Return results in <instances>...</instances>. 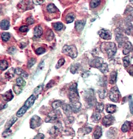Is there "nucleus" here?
I'll use <instances>...</instances> for the list:
<instances>
[{
	"instance_id": "obj_19",
	"label": "nucleus",
	"mask_w": 133,
	"mask_h": 139,
	"mask_svg": "<svg viewBox=\"0 0 133 139\" xmlns=\"http://www.w3.org/2000/svg\"><path fill=\"white\" fill-rule=\"evenodd\" d=\"M43 34V30L41 27L39 25L37 26L34 30V36L36 37H40Z\"/></svg>"
},
{
	"instance_id": "obj_23",
	"label": "nucleus",
	"mask_w": 133,
	"mask_h": 139,
	"mask_svg": "<svg viewBox=\"0 0 133 139\" xmlns=\"http://www.w3.org/2000/svg\"><path fill=\"white\" fill-rule=\"evenodd\" d=\"M28 109H29L25 105L22 106L19 109V111L17 112V116L18 117H22L26 113V112L27 111V110Z\"/></svg>"
},
{
	"instance_id": "obj_32",
	"label": "nucleus",
	"mask_w": 133,
	"mask_h": 139,
	"mask_svg": "<svg viewBox=\"0 0 133 139\" xmlns=\"http://www.w3.org/2000/svg\"><path fill=\"white\" fill-rule=\"evenodd\" d=\"M26 84L25 81L22 77H19L16 79V84L20 87H23Z\"/></svg>"
},
{
	"instance_id": "obj_10",
	"label": "nucleus",
	"mask_w": 133,
	"mask_h": 139,
	"mask_svg": "<svg viewBox=\"0 0 133 139\" xmlns=\"http://www.w3.org/2000/svg\"><path fill=\"white\" fill-rule=\"evenodd\" d=\"M99 36L105 40H109L112 38V34L110 31L103 29L98 32Z\"/></svg>"
},
{
	"instance_id": "obj_52",
	"label": "nucleus",
	"mask_w": 133,
	"mask_h": 139,
	"mask_svg": "<svg viewBox=\"0 0 133 139\" xmlns=\"http://www.w3.org/2000/svg\"><path fill=\"white\" fill-rule=\"evenodd\" d=\"M55 84V81L53 80H51L47 84V85H46V87H45V88H46V89H49V88H50L53 87V86H54Z\"/></svg>"
},
{
	"instance_id": "obj_36",
	"label": "nucleus",
	"mask_w": 133,
	"mask_h": 139,
	"mask_svg": "<svg viewBox=\"0 0 133 139\" xmlns=\"http://www.w3.org/2000/svg\"><path fill=\"white\" fill-rule=\"evenodd\" d=\"M63 104V103L62 101L61 100H57V101H54L52 103V107L54 109H56L58 108L61 107L62 106V105Z\"/></svg>"
},
{
	"instance_id": "obj_41",
	"label": "nucleus",
	"mask_w": 133,
	"mask_h": 139,
	"mask_svg": "<svg viewBox=\"0 0 133 139\" xmlns=\"http://www.w3.org/2000/svg\"><path fill=\"white\" fill-rule=\"evenodd\" d=\"M22 89L23 87H20L17 84H15L13 86V90L16 94H19V93H20L22 90Z\"/></svg>"
},
{
	"instance_id": "obj_33",
	"label": "nucleus",
	"mask_w": 133,
	"mask_h": 139,
	"mask_svg": "<svg viewBox=\"0 0 133 139\" xmlns=\"http://www.w3.org/2000/svg\"><path fill=\"white\" fill-rule=\"evenodd\" d=\"M104 108V105L103 103H97L96 104V111L97 112H102Z\"/></svg>"
},
{
	"instance_id": "obj_25",
	"label": "nucleus",
	"mask_w": 133,
	"mask_h": 139,
	"mask_svg": "<svg viewBox=\"0 0 133 139\" xmlns=\"http://www.w3.org/2000/svg\"><path fill=\"white\" fill-rule=\"evenodd\" d=\"M17 119H18L17 118L15 117H14L12 118H11L6 124V125L5 127V129H9L13 125V124L17 121Z\"/></svg>"
},
{
	"instance_id": "obj_58",
	"label": "nucleus",
	"mask_w": 133,
	"mask_h": 139,
	"mask_svg": "<svg viewBox=\"0 0 133 139\" xmlns=\"http://www.w3.org/2000/svg\"><path fill=\"white\" fill-rule=\"evenodd\" d=\"M130 2H132V1H133V0H130Z\"/></svg>"
},
{
	"instance_id": "obj_17",
	"label": "nucleus",
	"mask_w": 133,
	"mask_h": 139,
	"mask_svg": "<svg viewBox=\"0 0 133 139\" xmlns=\"http://www.w3.org/2000/svg\"><path fill=\"white\" fill-rule=\"evenodd\" d=\"M85 24V20H77L75 22V29L77 32H81L84 29Z\"/></svg>"
},
{
	"instance_id": "obj_3",
	"label": "nucleus",
	"mask_w": 133,
	"mask_h": 139,
	"mask_svg": "<svg viewBox=\"0 0 133 139\" xmlns=\"http://www.w3.org/2000/svg\"><path fill=\"white\" fill-rule=\"evenodd\" d=\"M69 98L70 102L78 101L80 99V97L77 90V83L72 84L69 88Z\"/></svg>"
},
{
	"instance_id": "obj_55",
	"label": "nucleus",
	"mask_w": 133,
	"mask_h": 139,
	"mask_svg": "<svg viewBox=\"0 0 133 139\" xmlns=\"http://www.w3.org/2000/svg\"><path fill=\"white\" fill-rule=\"evenodd\" d=\"M44 135L41 133H39L34 138V139H44Z\"/></svg>"
},
{
	"instance_id": "obj_11",
	"label": "nucleus",
	"mask_w": 133,
	"mask_h": 139,
	"mask_svg": "<svg viewBox=\"0 0 133 139\" xmlns=\"http://www.w3.org/2000/svg\"><path fill=\"white\" fill-rule=\"evenodd\" d=\"M115 120V119L113 116L109 115L106 116L103 119L102 123L106 127H109L112 125Z\"/></svg>"
},
{
	"instance_id": "obj_48",
	"label": "nucleus",
	"mask_w": 133,
	"mask_h": 139,
	"mask_svg": "<svg viewBox=\"0 0 133 139\" xmlns=\"http://www.w3.org/2000/svg\"><path fill=\"white\" fill-rule=\"evenodd\" d=\"M45 52H46V50L44 48H43L42 47H40V48H39L36 50V53L38 55H41V54H43L44 53H45Z\"/></svg>"
},
{
	"instance_id": "obj_44",
	"label": "nucleus",
	"mask_w": 133,
	"mask_h": 139,
	"mask_svg": "<svg viewBox=\"0 0 133 139\" xmlns=\"http://www.w3.org/2000/svg\"><path fill=\"white\" fill-rule=\"evenodd\" d=\"M124 66L125 67H127L130 63V59L128 56H126L123 59Z\"/></svg>"
},
{
	"instance_id": "obj_57",
	"label": "nucleus",
	"mask_w": 133,
	"mask_h": 139,
	"mask_svg": "<svg viewBox=\"0 0 133 139\" xmlns=\"http://www.w3.org/2000/svg\"><path fill=\"white\" fill-rule=\"evenodd\" d=\"M43 1L44 0H34V2H35V3L36 4L39 5V4H42L43 2Z\"/></svg>"
},
{
	"instance_id": "obj_14",
	"label": "nucleus",
	"mask_w": 133,
	"mask_h": 139,
	"mask_svg": "<svg viewBox=\"0 0 133 139\" xmlns=\"http://www.w3.org/2000/svg\"><path fill=\"white\" fill-rule=\"evenodd\" d=\"M3 99L7 102L10 101L12 100L14 98V95L12 93V90H10L6 92H5L4 94L2 95Z\"/></svg>"
},
{
	"instance_id": "obj_28",
	"label": "nucleus",
	"mask_w": 133,
	"mask_h": 139,
	"mask_svg": "<svg viewBox=\"0 0 133 139\" xmlns=\"http://www.w3.org/2000/svg\"><path fill=\"white\" fill-rule=\"evenodd\" d=\"M101 3V0H91L90 3V7L91 9H95L99 7Z\"/></svg>"
},
{
	"instance_id": "obj_8",
	"label": "nucleus",
	"mask_w": 133,
	"mask_h": 139,
	"mask_svg": "<svg viewBox=\"0 0 133 139\" xmlns=\"http://www.w3.org/2000/svg\"><path fill=\"white\" fill-rule=\"evenodd\" d=\"M42 123L41 119L38 115L33 116L30 119V128L34 129L38 127Z\"/></svg>"
},
{
	"instance_id": "obj_31",
	"label": "nucleus",
	"mask_w": 133,
	"mask_h": 139,
	"mask_svg": "<svg viewBox=\"0 0 133 139\" xmlns=\"http://www.w3.org/2000/svg\"><path fill=\"white\" fill-rule=\"evenodd\" d=\"M98 69L103 73H106L109 71L108 64L104 62L100 66V67Z\"/></svg>"
},
{
	"instance_id": "obj_6",
	"label": "nucleus",
	"mask_w": 133,
	"mask_h": 139,
	"mask_svg": "<svg viewBox=\"0 0 133 139\" xmlns=\"http://www.w3.org/2000/svg\"><path fill=\"white\" fill-rule=\"evenodd\" d=\"M109 96L110 99L112 101L114 102H118L121 96V94L118 87L115 86L111 88L109 92Z\"/></svg>"
},
{
	"instance_id": "obj_40",
	"label": "nucleus",
	"mask_w": 133,
	"mask_h": 139,
	"mask_svg": "<svg viewBox=\"0 0 133 139\" xmlns=\"http://www.w3.org/2000/svg\"><path fill=\"white\" fill-rule=\"evenodd\" d=\"M98 95L101 99H104L107 95V91L105 89H101L98 91Z\"/></svg>"
},
{
	"instance_id": "obj_24",
	"label": "nucleus",
	"mask_w": 133,
	"mask_h": 139,
	"mask_svg": "<svg viewBox=\"0 0 133 139\" xmlns=\"http://www.w3.org/2000/svg\"><path fill=\"white\" fill-rule=\"evenodd\" d=\"M15 73L19 75V76H21L22 77L26 78L29 76V74L25 71H24V70H23L20 68H17L15 69Z\"/></svg>"
},
{
	"instance_id": "obj_30",
	"label": "nucleus",
	"mask_w": 133,
	"mask_h": 139,
	"mask_svg": "<svg viewBox=\"0 0 133 139\" xmlns=\"http://www.w3.org/2000/svg\"><path fill=\"white\" fill-rule=\"evenodd\" d=\"M15 70L14 69H11L9 70L8 71H7L5 75V77L7 79H11L14 76V73H15Z\"/></svg>"
},
{
	"instance_id": "obj_4",
	"label": "nucleus",
	"mask_w": 133,
	"mask_h": 139,
	"mask_svg": "<svg viewBox=\"0 0 133 139\" xmlns=\"http://www.w3.org/2000/svg\"><path fill=\"white\" fill-rule=\"evenodd\" d=\"M84 99L87 103L90 106H93L95 104L96 99L95 97L94 93L93 90L89 89L85 91Z\"/></svg>"
},
{
	"instance_id": "obj_38",
	"label": "nucleus",
	"mask_w": 133,
	"mask_h": 139,
	"mask_svg": "<svg viewBox=\"0 0 133 139\" xmlns=\"http://www.w3.org/2000/svg\"><path fill=\"white\" fill-rule=\"evenodd\" d=\"M92 118L93 121L95 122H99L101 118V115L99 112H96L94 113L92 116Z\"/></svg>"
},
{
	"instance_id": "obj_26",
	"label": "nucleus",
	"mask_w": 133,
	"mask_h": 139,
	"mask_svg": "<svg viewBox=\"0 0 133 139\" xmlns=\"http://www.w3.org/2000/svg\"><path fill=\"white\" fill-rule=\"evenodd\" d=\"M117 73L116 71H113L111 73L109 78V82L111 84H115L117 81Z\"/></svg>"
},
{
	"instance_id": "obj_20",
	"label": "nucleus",
	"mask_w": 133,
	"mask_h": 139,
	"mask_svg": "<svg viewBox=\"0 0 133 139\" xmlns=\"http://www.w3.org/2000/svg\"><path fill=\"white\" fill-rule=\"evenodd\" d=\"M102 134V132L101 127L100 126H97L93 134V138L94 139H99L101 137Z\"/></svg>"
},
{
	"instance_id": "obj_16",
	"label": "nucleus",
	"mask_w": 133,
	"mask_h": 139,
	"mask_svg": "<svg viewBox=\"0 0 133 139\" xmlns=\"http://www.w3.org/2000/svg\"><path fill=\"white\" fill-rule=\"evenodd\" d=\"M132 49H133V45L132 43L130 41H127L125 43L124 49L123 50V54L125 55H127L129 54L130 52H131Z\"/></svg>"
},
{
	"instance_id": "obj_42",
	"label": "nucleus",
	"mask_w": 133,
	"mask_h": 139,
	"mask_svg": "<svg viewBox=\"0 0 133 139\" xmlns=\"http://www.w3.org/2000/svg\"><path fill=\"white\" fill-rule=\"evenodd\" d=\"M36 63V59L34 58H31L30 59L28 62V66L29 68H31L33 67Z\"/></svg>"
},
{
	"instance_id": "obj_43",
	"label": "nucleus",
	"mask_w": 133,
	"mask_h": 139,
	"mask_svg": "<svg viewBox=\"0 0 133 139\" xmlns=\"http://www.w3.org/2000/svg\"><path fill=\"white\" fill-rule=\"evenodd\" d=\"M12 134V131L11 130L9 129H5V131L3 132L2 133V136L3 137L6 138L8 137H9L11 134Z\"/></svg>"
},
{
	"instance_id": "obj_34",
	"label": "nucleus",
	"mask_w": 133,
	"mask_h": 139,
	"mask_svg": "<svg viewBox=\"0 0 133 139\" xmlns=\"http://www.w3.org/2000/svg\"><path fill=\"white\" fill-rule=\"evenodd\" d=\"M63 27V25L61 22H57L53 24V28L56 31H59L62 29Z\"/></svg>"
},
{
	"instance_id": "obj_51",
	"label": "nucleus",
	"mask_w": 133,
	"mask_h": 139,
	"mask_svg": "<svg viewBox=\"0 0 133 139\" xmlns=\"http://www.w3.org/2000/svg\"><path fill=\"white\" fill-rule=\"evenodd\" d=\"M129 103V108H130V112L132 114H133V100L131 97H130Z\"/></svg>"
},
{
	"instance_id": "obj_7",
	"label": "nucleus",
	"mask_w": 133,
	"mask_h": 139,
	"mask_svg": "<svg viewBox=\"0 0 133 139\" xmlns=\"http://www.w3.org/2000/svg\"><path fill=\"white\" fill-rule=\"evenodd\" d=\"M61 116L60 111L59 110H54L50 112L45 119V121L47 123L55 122Z\"/></svg>"
},
{
	"instance_id": "obj_45",
	"label": "nucleus",
	"mask_w": 133,
	"mask_h": 139,
	"mask_svg": "<svg viewBox=\"0 0 133 139\" xmlns=\"http://www.w3.org/2000/svg\"><path fill=\"white\" fill-rule=\"evenodd\" d=\"M46 37L47 40H51L54 37V35L52 31L50 30L48 31V32L46 33Z\"/></svg>"
},
{
	"instance_id": "obj_15",
	"label": "nucleus",
	"mask_w": 133,
	"mask_h": 139,
	"mask_svg": "<svg viewBox=\"0 0 133 139\" xmlns=\"http://www.w3.org/2000/svg\"><path fill=\"white\" fill-rule=\"evenodd\" d=\"M36 100V96L34 94H33L26 100L24 105H25L28 109H29L34 104Z\"/></svg>"
},
{
	"instance_id": "obj_9",
	"label": "nucleus",
	"mask_w": 133,
	"mask_h": 139,
	"mask_svg": "<svg viewBox=\"0 0 133 139\" xmlns=\"http://www.w3.org/2000/svg\"><path fill=\"white\" fill-rule=\"evenodd\" d=\"M62 129V125L60 123H57L55 126H54L49 131V133L51 136H56L61 132Z\"/></svg>"
},
{
	"instance_id": "obj_29",
	"label": "nucleus",
	"mask_w": 133,
	"mask_h": 139,
	"mask_svg": "<svg viewBox=\"0 0 133 139\" xmlns=\"http://www.w3.org/2000/svg\"><path fill=\"white\" fill-rule=\"evenodd\" d=\"M107 112L110 114H113L117 110V106L115 105H109L107 107Z\"/></svg>"
},
{
	"instance_id": "obj_1",
	"label": "nucleus",
	"mask_w": 133,
	"mask_h": 139,
	"mask_svg": "<svg viewBox=\"0 0 133 139\" xmlns=\"http://www.w3.org/2000/svg\"><path fill=\"white\" fill-rule=\"evenodd\" d=\"M101 50L103 52H106L109 58L114 56L117 52V47L114 42H104L102 44Z\"/></svg>"
},
{
	"instance_id": "obj_50",
	"label": "nucleus",
	"mask_w": 133,
	"mask_h": 139,
	"mask_svg": "<svg viewBox=\"0 0 133 139\" xmlns=\"http://www.w3.org/2000/svg\"><path fill=\"white\" fill-rule=\"evenodd\" d=\"M34 21H35L34 19L32 17H30L26 19V22L27 24L29 25H33L34 23Z\"/></svg>"
},
{
	"instance_id": "obj_54",
	"label": "nucleus",
	"mask_w": 133,
	"mask_h": 139,
	"mask_svg": "<svg viewBox=\"0 0 133 139\" xmlns=\"http://www.w3.org/2000/svg\"><path fill=\"white\" fill-rule=\"evenodd\" d=\"M17 51L15 47H11L9 49V50H8V52H9V53L11 54H15Z\"/></svg>"
},
{
	"instance_id": "obj_53",
	"label": "nucleus",
	"mask_w": 133,
	"mask_h": 139,
	"mask_svg": "<svg viewBox=\"0 0 133 139\" xmlns=\"http://www.w3.org/2000/svg\"><path fill=\"white\" fill-rule=\"evenodd\" d=\"M92 130V129L91 127H87L84 128L83 131V132L84 134H89V133H90L91 132Z\"/></svg>"
},
{
	"instance_id": "obj_18",
	"label": "nucleus",
	"mask_w": 133,
	"mask_h": 139,
	"mask_svg": "<svg viewBox=\"0 0 133 139\" xmlns=\"http://www.w3.org/2000/svg\"><path fill=\"white\" fill-rule=\"evenodd\" d=\"M62 107L65 114L68 116H69L72 112V110L70 105L63 103V104L62 106Z\"/></svg>"
},
{
	"instance_id": "obj_37",
	"label": "nucleus",
	"mask_w": 133,
	"mask_h": 139,
	"mask_svg": "<svg viewBox=\"0 0 133 139\" xmlns=\"http://www.w3.org/2000/svg\"><path fill=\"white\" fill-rule=\"evenodd\" d=\"M10 37H11V35L9 33L4 32V33H2L1 34V38L2 40L4 41H8L10 39Z\"/></svg>"
},
{
	"instance_id": "obj_12",
	"label": "nucleus",
	"mask_w": 133,
	"mask_h": 139,
	"mask_svg": "<svg viewBox=\"0 0 133 139\" xmlns=\"http://www.w3.org/2000/svg\"><path fill=\"white\" fill-rule=\"evenodd\" d=\"M69 105L71 108L72 112L74 113L78 112L81 108V104L79 101L70 102Z\"/></svg>"
},
{
	"instance_id": "obj_21",
	"label": "nucleus",
	"mask_w": 133,
	"mask_h": 139,
	"mask_svg": "<svg viewBox=\"0 0 133 139\" xmlns=\"http://www.w3.org/2000/svg\"><path fill=\"white\" fill-rule=\"evenodd\" d=\"M1 28L3 30H8L10 28V22L8 20L3 19L1 21Z\"/></svg>"
},
{
	"instance_id": "obj_22",
	"label": "nucleus",
	"mask_w": 133,
	"mask_h": 139,
	"mask_svg": "<svg viewBox=\"0 0 133 139\" xmlns=\"http://www.w3.org/2000/svg\"><path fill=\"white\" fill-rule=\"evenodd\" d=\"M75 18V15L73 13L70 12L66 14L65 16V21L67 24H69L73 21Z\"/></svg>"
},
{
	"instance_id": "obj_39",
	"label": "nucleus",
	"mask_w": 133,
	"mask_h": 139,
	"mask_svg": "<svg viewBox=\"0 0 133 139\" xmlns=\"http://www.w3.org/2000/svg\"><path fill=\"white\" fill-rule=\"evenodd\" d=\"M79 67H80V65L78 63L73 64L71 66V68H70L71 73H72V74H75L79 69Z\"/></svg>"
},
{
	"instance_id": "obj_49",
	"label": "nucleus",
	"mask_w": 133,
	"mask_h": 139,
	"mask_svg": "<svg viewBox=\"0 0 133 139\" xmlns=\"http://www.w3.org/2000/svg\"><path fill=\"white\" fill-rule=\"evenodd\" d=\"M29 27L26 26H23L19 28V31L21 33H26L29 31Z\"/></svg>"
},
{
	"instance_id": "obj_47",
	"label": "nucleus",
	"mask_w": 133,
	"mask_h": 139,
	"mask_svg": "<svg viewBox=\"0 0 133 139\" xmlns=\"http://www.w3.org/2000/svg\"><path fill=\"white\" fill-rule=\"evenodd\" d=\"M42 88H43V85H39L37 87L35 91H34V95L36 96H38V95L41 92L42 90Z\"/></svg>"
},
{
	"instance_id": "obj_56",
	"label": "nucleus",
	"mask_w": 133,
	"mask_h": 139,
	"mask_svg": "<svg viewBox=\"0 0 133 139\" xmlns=\"http://www.w3.org/2000/svg\"><path fill=\"white\" fill-rule=\"evenodd\" d=\"M128 72L131 76H133V65L131 66L129 68V69L128 70Z\"/></svg>"
},
{
	"instance_id": "obj_2",
	"label": "nucleus",
	"mask_w": 133,
	"mask_h": 139,
	"mask_svg": "<svg viewBox=\"0 0 133 139\" xmlns=\"http://www.w3.org/2000/svg\"><path fill=\"white\" fill-rule=\"evenodd\" d=\"M62 52L63 53L68 55L72 58H76L78 54L76 47L74 45H64L62 49Z\"/></svg>"
},
{
	"instance_id": "obj_5",
	"label": "nucleus",
	"mask_w": 133,
	"mask_h": 139,
	"mask_svg": "<svg viewBox=\"0 0 133 139\" xmlns=\"http://www.w3.org/2000/svg\"><path fill=\"white\" fill-rule=\"evenodd\" d=\"M46 13L48 14V17H55L58 16L59 12L57 7L54 4H48L46 7Z\"/></svg>"
},
{
	"instance_id": "obj_35",
	"label": "nucleus",
	"mask_w": 133,
	"mask_h": 139,
	"mask_svg": "<svg viewBox=\"0 0 133 139\" xmlns=\"http://www.w3.org/2000/svg\"><path fill=\"white\" fill-rule=\"evenodd\" d=\"M0 67L1 70H7L9 66L8 62L5 60H1V64Z\"/></svg>"
},
{
	"instance_id": "obj_13",
	"label": "nucleus",
	"mask_w": 133,
	"mask_h": 139,
	"mask_svg": "<svg viewBox=\"0 0 133 139\" xmlns=\"http://www.w3.org/2000/svg\"><path fill=\"white\" fill-rule=\"evenodd\" d=\"M103 63L104 61L102 58L100 57H96L94 60H92V62L90 65L93 67L99 68Z\"/></svg>"
},
{
	"instance_id": "obj_27",
	"label": "nucleus",
	"mask_w": 133,
	"mask_h": 139,
	"mask_svg": "<svg viewBox=\"0 0 133 139\" xmlns=\"http://www.w3.org/2000/svg\"><path fill=\"white\" fill-rule=\"evenodd\" d=\"M131 128V123L129 121H125V123L123 124V125L122 126L121 130L123 132H128L129 129Z\"/></svg>"
},
{
	"instance_id": "obj_46",
	"label": "nucleus",
	"mask_w": 133,
	"mask_h": 139,
	"mask_svg": "<svg viewBox=\"0 0 133 139\" xmlns=\"http://www.w3.org/2000/svg\"><path fill=\"white\" fill-rule=\"evenodd\" d=\"M65 63V59L64 58H61L60 59L58 62H57V64H56V68L57 69H59L60 67H61L62 65H63V64Z\"/></svg>"
}]
</instances>
